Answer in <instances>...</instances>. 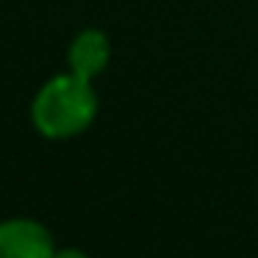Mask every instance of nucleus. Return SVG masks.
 <instances>
[{
    "mask_svg": "<svg viewBox=\"0 0 258 258\" xmlns=\"http://www.w3.org/2000/svg\"><path fill=\"white\" fill-rule=\"evenodd\" d=\"M97 114V95L92 81L78 75L50 78L31 103V122L47 139H73L84 134Z\"/></svg>",
    "mask_w": 258,
    "mask_h": 258,
    "instance_id": "obj_1",
    "label": "nucleus"
},
{
    "mask_svg": "<svg viewBox=\"0 0 258 258\" xmlns=\"http://www.w3.org/2000/svg\"><path fill=\"white\" fill-rule=\"evenodd\" d=\"M56 241L42 222L12 217L0 222V258H53Z\"/></svg>",
    "mask_w": 258,
    "mask_h": 258,
    "instance_id": "obj_2",
    "label": "nucleus"
},
{
    "mask_svg": "<svg viewBox=\"0 0 258 258\" xmlns=\"http://www.w3.org/2000/svg\"><path fill=\"white\" fill-rule=\"evenodd\" d=\"M108 58H111V42L97 28L81 31L67 50L70 73L84 78V81H95L108 67Z\"/></svg>",
    "mask_w": 258,
    "mask_h": 258,
    "instance_id": "obj_3",
    "label": "nucleus"
},
{
    "mask_svg": "<svg viewBox=\"0 0 258 258\" xmlns=\"http://www.w3.org/2000/svg\"><path fill=\"white\" fill-rule=\"evenodd\" d=\"M53 258H89V255L84 250H78V247H64V250L53 252Z\"/></svg>",
    "mask_w": 258,
    "mask_h": 258,
    "instance_id": "obj_4",
    "label": "nucleus"
}]
</instances>
